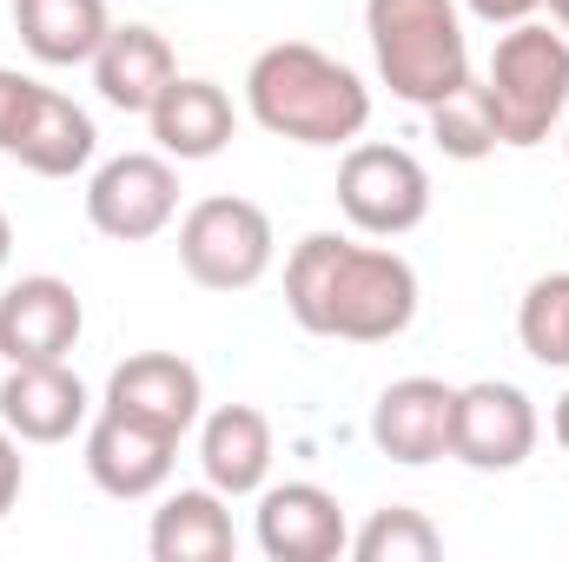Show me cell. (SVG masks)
I'll return each instance as SVG.
<instances>
[{
  "label": "cell",
  "mask_w": 569,
  "mask_h": 562,
  "mask_svg": "<svg viewBox=\"0 0 569 562\" xmlns=\"http://www.w3.org/2000/svg\"><path fill=\"white\" fill-rule=\"evenodd\" d=\"M284 311L311 338L391 344L418 318V272L391 245H358L345 232H305L284 259Z\"/></svg>",
  "instance_id": "cell-1"
},
{
  "label": "cell",
  "mask_w": 569,
  "mask_h": 562,
  "mask_svg": "<svg viewBox=\"0 0 569 562\" xmlns=\"http://www.w3.org/2000/svg\"><path fill=\"white\" fill-rule=\"evenodd\" d=\"M246 107L291 145H351L371 127V87L311 40H279L246 67Z\"/></svg>",
  "instance_id": "cell-2"
},
{
  "label": "cell",
  "mask_w": 569,
  "mask_h": 562,
  "mask_svg": "<svg viewBox=\"0 0 569 562\" xmlns=\"http://www.w3.org/2000/svg\"><path fill=\"white\" fill-rule=\"evenodd\" d=\"M365 33L391 100L430 113L457 87H470V40L457 0H365Z\"/></svg>",
  "instance_id": "cell-3"
},
{
  "label": "cell",
  "mask_w": 569,
  "mask_h": 562,
  "mask_svg": "<svg viewBox=\"0 0 569 562\" xmlns=\"http://www.w3.org/2000/svg\"><path fill=\"white\" fill-rule=\"evenodd\" d=\"M483 100L497 113L503 145H543L569 113V33L543 20H517L483 67Z\"/></svg>",
  "instance_id": "cell-4"
},
{
  "label": "cell",
  "mask_w": 569,
  "mask_h": 562,
  "mask_svg": "<svg viewBox=\"0 0 569 562\" xmlns=\"http://www.w3.org/2000/svg\"><path fill=\"white\" fill-rule=\"evenodd\" d=\"M272 259H279L272 212L239 192H212L179 219V265L206 291H252L272 272Z\"/></svg>",
  "instance_id": "cell-5"
},
{
  "label": "cell",
  "mask_w": 569,
  "mask_h": 562,
  "mask_svg": "<svg viewBox=\"0 0 569 562\" xmlns=\"http://www.w3.org/2000/svg\"><path fill=\"white\" fill-rule=\"evenodd\" d=\"M338 212L365 239H405L430 219V172L418 152L385 140H351L338 165Z\"/></svg>",
  "instance_id": "cell-6"
},
{
  "label": "cell",
  "mask_w": 569,
  "mask_h": 562,
  "mask_svg": "<svg viewBox=\"0 0 569 562\" xmlns=\"http://www.w3.org/2000/svg\"><path fill=\"white\" fill-rule=\"evenodd\" d=\"M179 219V165L166 152H120L87 179V225L113 245H146Z\"/></svg>",
  "instance_id": "cell-7"
},
{
  "label": "cell",
  "mask_w": 569,
  "mask_h": 562,
  "mask_svg": "<svg viewBox=\"0 0 569 562\" xmlns=\"http://www.w3.org/2000/svg\"><path fill=\"white\" fill-rule=\"evenodd\" d=\"M543 423L530 391L503 384V378H477V384H457V411H450V456L463 470H483V476H503V470H523L530 450H537Z\"/></svg>",
  "instance_id": "cell-8"
},
{
  "label": "cell",
  "mask_w": 569,
  "mask_h": 562,
  "mask_svg": "<svg viewBox=\"0 0 569 562\" xmlns=\"http://www.w3.org/2000/svg\"><path fill=\"white\" fill-rule=\"evenodd\" d=\"M87 331L80 291L53 272L7 284L0 291V358L7 364H60Z\"/></svg>",
  "instance_id": "cell-9"
},
{
  "label": "cell",
  "mask_w": 569,
  "mask_h": 562,
  "mask_svg": "<svg viewBox=\"0 0 569 562\" xmlns=\"http://www.w3.org/2000/svg\"><path fill=\"white\" fill-rule=\"evenodd\" d=\"M107 411L152 423L166 436H186L192 423L206 418V384H199V371L179 351H133L107 378Z\"/></svg>",
  "instance_id": "cell-10"
},
{
  "label": "cell",
  "mask_w": 569,
  "mask_h": 562,
  "mask_svg": "<svg viewBox=\"0 0 569 562\" xmlns=\"http://www.w3.org/2000/svg\"><path fill=\"white\" fill-rule=\"evenodd\" d=\"M259 550L272 562H331L351 550V523L325 483H272L259 490Z\"/></svg>",
  "instance_id": "cell-11"
},
{
  "label": "cell",
  "mask_w": 569,
  "mask_h": 562,
  "mask_svg": "<svg viewBox=\"0 0 569 562\" xmlns=\"http://www.w3.org/2000/svg\"><path fill=\"white\" fill-rule=\"evenodd\" d=\"M172 456H179V436L120 418V411H107V404H100V418L87 423V476H93L107 496H120V503L159 496L166 476H172Z\"/></svg>",
  "instance_id": "cell-12"
},
{
  "label": "cell",
  "mask_w": 569,
  "mask_h": 562,
  "mask_svg": "<svg viewBox=\"0 0 569 562\" xmlns=\"http://www.w3.org/2000/svg\"><path fill=\"white\" fill-rule=\"evenodd\" d=\"M450 411H457V384H443V378H398L371 404V443L391 463H411V470L437 463V456H450Z\"/></svg>",
  "instance_id": "cell-13"
},
{
  "label": "cell",
  "mask_w": 569,
  "mask_h": 562,
  "mask_svg": "<svg viewBox=\"0 0 569 562\" xmlns=\"http://www.w3.org/2000/svg\"><path fill=\"white\" fill-rule=\"evenodd\" d=\"M87 384L60 364H7L0 378V423L20 436V443H67L80 423H87Z\"/></svg>",
  "instance_id": "cell-14"
},
{
  "label": "cell",
  "mask_w": 569,
  "mask_h": 562,
  "mask_svg": "<svg viewBox=\"0 0 569 562\" xmlns=\"http://www.w3.org/2000/svg\"><path fill=\"white\" fill-rule=\"evenodd\" d=\"M93 67V87L113 113H152L159 93L179 80V60H172V40L146 20H127L100 40V53L87 60Z\"/></svg>",
  "instance_id": "cell-15"
},
{
  "label": "cell",
  "mask_w": 569,
  "mask_h": 562,
  "mask_svg": "<svg viewBox=\"0 0 569 562\" xmlns=\"http://www.w3.org/2000/svg\"><path fill=\"white\" fill-rule=\"evenodd\" d=\"M93 152H100L93 113L73 107L53 87H33V100H27V113H20V127L7 140V159H20L33 179H73V172L93 165Z\"/></svg>",
  "instance_id": "cell-16"
},
{
  "label": "cell",
  "mask_w": 569,
  "mask_h": 562,
  "mask_svg": "<svg viewBox=\"0 0 569 562\" xmlns=\"http://www.w3.org/2000/svg\"><path fill=\"white\" fill-rule=\"evenodd\" d=\"M146 127H152V145H159L166 159L192 165V159H219V152L232 145L239 113H232V93H226L219 80L179 73V80L159 93V107L146 113Z\"/></svg>",
  "instance_id": "cell-17"
},
{
  "label": "cell",
  "mask_w": 569,
  "mask_h": 562,
  "mask_svg": "<svg viewBox=\"0 0 569 562\" xmlns=\"http://www.w3.org/2000/svg\"><path fill=\"white\" fill-rule=\"evenodd\" d=\"M199 463L206 483L232 503V496H259L272 476V418L252 404H219L199 418Z\"/></svg>",
  "instance_id": "cell-18"
},
{
  "label": "cell",
  "mask_w": 569,
  "mask_h": 562,
  "mask_svg": "<svg viewBox=\"0 0 569 562\" xmlns=\"http://www.w3.org/2000/svg\"><path fill=\"white\" fill-rule=\"evenodd\" d=\"M146 550H152V562H226L239 550L226 496H219L212 483H206V490H172V496L152 510Z\"/></svg>",
  "instance_id": "cell-19"
},
{
  "label": "cell",
  "mask_w": 569,
  "mask_h": 562,
  "mask_svg": "<svg viewBox=\"0 0 569 562\" xmlns=\"http://www.w3.org/2000/svg\"><path fill=\"white\" fill-rule=\"evenodd\" d=\"M13 33L40 67H80L113 33L107 0H13Z\"/></svg>",
  "instance_id": "cell-20"
},
{
  "label": "cell",
  "mask_w": 569,
  "mask_h": 562,
  "mask_svg": "<svg viewBox=\"0 0 569 562\" xmlns=\"http://www.w3.org/2000/svg\"><path fill=\"white\" fill-rule=\"evenodd\" d=\"M351 556L358 562H437L443 556V536L425 510H405V503H385L365 516V530L351 536Z\"/></svg>",
  "instance_id": "cell-21"
},
{
  "label": "cell",
  "mask_w": 569,
  "mask_h": 562,
  "mask_svg": "<svg viewBox=\"0 0 569 562\" xmlns=\"http://www.w3.org/2000/svg\"><path fill=\"white\" fill-rule=\"evenodd\" d=\"M430 140L443 159H463V165H477V159H490L503 133H497V113H490V100H483V87L470 80V87H457L443 107H430Z\"/></svg>",
  "instance_id": "cell-22"
},
{
  "label": "cell",
  "mask_w": 569,
  "mask_h": 562,
  "mask_svg": "<svg viewBox=\"0 0 569 562\" xmlns=\"http://www.w3.org/2000/svg\"><path fill=\"white\" fill-rule=\"evenodd\" d=\"M517 338L537 364L550 371H569V272H550L523 291L517 304Z\"/></svg>",
  "instance_id": "cell-23"
},
{
  "label": "cell",
  "mask_w": 569,
  "mask_h": 562,
  "mask_svg": "<svg viewBox=\"0 0 569 562\" xmlns=\"http://www.w3.org/2000/svg\"><path fill=\"white\" fill-rule=\"evenodd\" d=\"M33 87H40V80L0 67V152H7V140H13V127H20V113H27V100H33Z\"/></svg>",
  "instance_id": "cell-24"
},
{
  "label": "cell",
  "mask_w": 569,
  "mask_h": 562,
  "mask_svg": "<svg viewBox=\"0 0 569 562\" xmlns=\"http://www.w3.org/2000/svg\"><path fill=\"white\" fill-rule=\"evenodd\" d=\"M20 483H27V463H20V436L0 423V516L20 503Z\"/></svg>",
  "instance_id": "cell-25"
},
{
  "label": "cell",
  "mask_w": 569,
  "mask_h": 562,
  "mask_svg": "<svg viewBox=\"0 0 569 562\" xmlns=\"http://www.w3.org/2000/svg\"><path fill=\"white\" fill-rule=\"evenodd\" d=\"M457 7H470V13L490 20V27H517V20H537L543 0H457Z\"/></svg>",
  "instance_id": "cell-26"
},
{
  "label": "cell",
  "mask_w": 569,
  "mask_h": 562,
  "mask_svg": "<svg viewBox=\"0 0 569 562\" xmlns=\"http://www.w3.org/2000/svg\"><path fill=\"white\" fill-rule=\"evenodd\" d=\"M550 430H557V443L569 450V391L557 398V411H550Z\"/></svg>",
  "instance_id": "cell-27"
},
{
  "label": "cell",
  "mask_w": 569,
  "mask_h": 562,
  "mask_svg": "<svg viewBox=\"0 0 569 562\" xmlns=\"http://www.w3.org/2000/svg\"><path fill=\"white\" fill-rule=\"evenodd\" d=\"M7 252H13V225H7V212H0V272H7Z\"/></svg>",
  "instance_id": "cell-28"
},
{
  "label": "cell",
  "mask_w": 569,
  "mask_h": 562,
  "mask_svg": "<svg viewBox=\"0 0 569 562\" xmlns=\"http://www.w3.org/2000/svg\"><path fill=\"white\" fill-rule=\"evenodd\" d=\"M543 7H550V20H557V27L569 33V0H543Z\"/></svg>",
  "instance_id": "cell-29"
},
{
  "label": "cell",
  "mask_w": 569,
  "mask_h": 562,
  "mask_svg": "<svg viewBox=\"0 0 569 562\" xmlns=\"http://www.w3.org/2000/svg\"><path fill=\"white\" fill-rule=\"evenodd\" d=\"M563 145H569V140H563Z\"/></svg>",
  "instance_id": "cell-30"
}]
</instances>
